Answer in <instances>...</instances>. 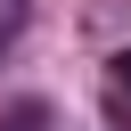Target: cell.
I'll return each mask as SVG.
<instances>
[{"label": "cell", "instance_id": "1", "mask_svg": "<svg viewBox=\"0 0 131 131\" xmlns=\"http://www.w3.org/2000/svg\"><path fill=\"white\" fill-rule=\"evenodd\" d=\"M25 16H33V8H25V0H0V57H8V49H16V41H25Z\"/></svg>", "mask_w": 131, "mask_h": 131}, {"label": "cell", "instance_id": "2", "mask_svg": "<svg viewBox=\"0 0 131 131\" xmlns=\"http://www.w3.org/2000/svg\"><path fill=\"white\" fill-rule=\"evenodd\" d=\"M0 131H49V115L25 98V106H8V115H0Z\"/></svg>", "mask_w": 131, "mask_h": 131}, {"label": "cell", "instance_id": "3", "mask_svg": "<svg viewBox=\"0 0 131 131\" xmlns=\"http://www.w3.org/2000/svg\"><path fill=\"white\" fill-rule=\"evenodd\" d=\"M115 90H131V49H115Z\"/></svg>", "mask_w": 131, "mask_h": 131}]
</instances>
